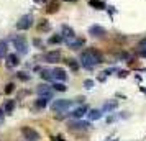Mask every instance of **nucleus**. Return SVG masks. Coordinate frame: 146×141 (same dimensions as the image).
I'll return each mask as SVG.
<instances>
[{"instance_id":"nucleus-1","label":"nucleus","mask_w":146,"mask_h":141,"mask_svg":"<svg viewBox=\"0 0 146 141\" xmlns=\"http://www.w3.org/2000/svg\"><path fill=\"white\" fill-rule=\"evenodd\" d=\"M104 62V56L100 54V51L94 49V48H89L86 51L80 53V66L86 67V69H94L97 64H102Z\"/></svg>"},{"instance_id":"nucleus-2","label":"nucleus","mask_w":146,"mask_h":141,"mask_svg":"<svg viewBox=\"0 0 146 141\" xmlns=\"http://www.w3.org/2000/svg\"><path fill=\"white\" fill-rule=\"evenodd\" d=\"M72 107H74V100H69V99H58L51 103V110L56 112V113H64Z\"/></svg>"},{"instance_id":"nucleus-3","label":"nucleus","mask_w":146,"mask_h":141,"mask_svg":"<svg viewBox=\"0 0 146 141\" xmlns=\"http://www.w3.org/2000/svg\"><path fill=\"white\" fill-rule=\"evenodd\" d=\"M12 43H13V46L18 54H21V56H27L28 54V41L25 36H21V34L12 36Z\"/></svg>"},{"instance_id":"nucleus-4","label":"nucleus","mask_w":146,"mask_h":141,"mask_svg":"<svg viewBox=\"0 0 146 141\" xmlns=\"http://www.w3.org/2000/svg\"><path fill=\"white\" fill-rule=\"evenodd\" d=\"M33 26V17L28 13V15H23L20 20L17 21V30H20V31H25V30H30V28Z\"/></svg>"},{"instance_id":"nucleus-5","label":"nucleus","mask_w":146,"mask_h":141,"mask_svg":"<svg viewBox=\"0 0 146 141\" xmlns=\"http://www.w3.org/2000/svg\"><path fill=\"white\" fill-rule=\"evenodd\" d=\"M21 134H23V138L28 141H40V133L31 126H23L21 128Z\"/></svg>"},{"instance_id":"nucleus-6","label":"nucleus","mask_w":146,"mask_h":141,"mask_svg":"<svg viewBox=\"0 0 146 141\" xmlns=\"http://www.w3.org/2000/svg\"><path fill=\"white\" fill-rule=\"evenodd\" d=\"M67 128L69 130H76V131H87L90 128V123L89 121H82V120H76L67 123Z\"/></svg>"},{"instance_id":"nucleus-7","label":"nucleus","mask_w":146,"mask_h":141,"mask_svg":"<svg viewBox=\"0 0 146 141\" xmlns=\"http://www.w3.org/2000/svg\"><path fill=\"white\" fill-rule=\"evenodd\" d=\"M87 112H89V107L87 105H79L77 108H74L72 112L69 113V117L74 118V120H82V117L87 115Z\"/></svg>"},{"instance_id":"nucleus-8","label":"nucleus","mask_w":146,"mask_h":141,"mask_svg":"<svg viewBox=\"0 0 146 141\" xmlns=\"http://www.w3.org/2000/svg\"><path fill=\"white\" fill-rule=\"evenodd\" d=\"M51 74H53V81L66 82V79H67V72H66V69H62V67H54L51 71Z\"/></svg>"},{"instance_id":"nucleus-9","label":"nucleus","mask_w":146,"mask_h":141,"mask_svg":"<svg viewBox=\"0 0 146 141\" xmlns=\"http://www.w3.org/2000/svg\"><path fill=\"white\" fill-rule=\"evenodd\" d=\"M36 94L40 95V97H46V99H53V89L49 87V85H46V84H41V85H38L36 87Z\"/></svg>"},{"instance_id":"nucleus-10","label":"nucleus","mask_w":146,"mask_h":141,"mask_svg":"<svg viewBox=\"0 0 146 141\" xmlns=\"http://www.w3.org/2000/svg\"><path fill=\"white\" fill-rule=\"evenodd\" d=\"M61 36H62L66 41H71V40L76 38V31H74L72 26H69V25H62V26H61Z\"/></svg>"},{"instance_id":"nucleus-11","label":"nucleus","mask_w":146,"mask_h":141,"mask_svg":"<svg viewBox=\"0 0 146 141\" xmlns=\"http://www.w3.org/2000/svg\"><path fill=\"white\" fill-rule=\"evenodd\" d=\"M89 34L92 38H102V36L107 34V30L104 26H100V25H92V26L89 28Z\"/></svg>"},{"instance_id":"nucleus-12","label":"nucleus","mask_w":146,"mask_h":141,"mask_svg":"<svg viewBox=\"0 0 146 141\" xmlns=\"http://www.w3.org/2000/svg\"><path fill=\"white\" fill-rule=\"evenodd\" d=\"M43 59L46 61V62H49V64H54V62L61 61V51H58V49H54V51H48V53L44 54Z\"/></svg>"},{"instance_id":"nucleus-13","label":"nucleus","mask_w":146,"mask_h":141,"mask_svg":"<svg viewBox=\"0 0 146 141\" xmlns=\"http://www.w3.org/2000/svg\"><path fill=\"white\" fill-rule=\"evenodd\" d=\"M5 58H7L5 64H7V67H10V69H13V67H17L18 64H20V58H18V54H17V53L7 54Z\"/></svg>"},{"instance_id":"nucleus-14","label":"nucleus","mask_w":146,"mask_h":141,"mask_svg":"<svg viewBox=\"0 0 146 141\" xmlns=\"http://www.w3.org/2000/svg\"><path fill=\"white\" fill-rule=\"evenodd\" d=\"M117 108H118V100H107L100 110H102L104 113H112L113 110H117Z\"/></svg>"},{"instance_id":"nucleus-15","label":"nucleus","mask_w":146,"mask_h":141,"mask_svg":"<svg viewBox=\"0 0 146 141\" xmlns=\"http://www.w3.org/2000/svg\"><path fill=\"white\" fill-rule=\"evenodd\" d=\"M66 44L71 48V49H79V48H82L84 44H86V40H84V38H77V36H76L74 40L66 41Z\"/></svg>"},{"instance_id":"nucleus-16","label":"nucleus","mask_w":146,"mask_h":141,"mask_svg":"<svg viewBox=\"0 0 146 141\" xmlns=\"http://www.w3.org/2000/svg\"><path fill=\"white\" fill-rule=\"evenodd\" d=\"M102 115H104V112H102L100 108H92V110H89V112H87L89 120H100V118H102Z\"/></svg>"},{"instance_id":"nucleus-17","label":"nucleus","mask_w":146,"mask_h":141,"mask_svg":"<svg viewBox=\"0 0 146 141\" xmlns=\"http://www.w3.org/2000/svg\"><path fill=\"white\" fill-rule=\"evenodd\" d=\"M48 100H49V99H46V97H38V99L35 100V108H36V110H44V108L48 107Z\"/></svg>"},{"instance_id":"nucleus-18","label":"nucleus","mask_w":146,"mask_h":141,"mask_svg":"<svg viewBox=\"0 0 146 141\" xmlns=\"http://www.w3.org/2000/svg\"><path fill=\"white\" fill-rule=\"evenodd\" d=\"M15 107H17V102L15 100H7L3 103V108L2 110H3V113H12L15 110Z\"/></svg>"},{"instance_id":"nucleus-19","label":"nucleus","mask_w":146,"mask_h":141,"mask_svg":"<svg viewBox=\"0 0 146 141\" xmlns=\"http://www.w3.org/2000/svg\"><path fill=\"white\" fill-rule=\"evenodd\" d=\"M66 64L71 67V69H72L74 72H77V71H79V67H80V64H79L76 59H74V58H67V59H66Z\"/></svg>"},{"instance_id":"nucleus-20","label":"nucleus","mask_w":146,"mask_h":141,"mask_svg":"<svg viewBox=\"0 0 146 141\" xmlns=\"http://www.w3.org/2000/svg\"><path fill=\"white\" fill-rule=\"evenodd\" d=\"M48 13H56V12H58V10H59V3H58V2H56V0H51V2H49V3H48Z\"/></svg>"},{"instance_id":"nucleus-21","label":"nucleus","mask_w":146,"mask_h":141,"mask_svg":"<svg viewBox=\"0 0 146 141\" xmlns=\"http://www.w3.org/2000/svg\"><path fill=\"white\" fill-rule=\"evenodd\" d=\"M40 75H41V79H44V81H48V82L53 81V74H51V71H49V69H41Z\"/></svg>"},{"instance_id":"nucleus-22","label":"nucleus","mask_w":146,"mask_h":141,"mask_svg":"<svg viewBox=\"0 0 146 141\" xmlns=\"http://www.w3.org/2000/svg\"><path fill=\"white\" fill-rule=\"evenodd\" d=\"M53 90H56V92H66V84L64 82H58V81H54V84H53Z\"/></svg>"},{"instance_id":"nucleus-23","label":"nucleus","mask_w":146,"mask_h":141,"mask_svg":"<svg viewBox=\"0 0 146 141\" xmlns=\"http://www.w3.org/2000/svg\"><path fill=\"white\" fill-rule=\"evenodd\" d=\"M62 41H64V38L61 36V33H58V34H53L48 43H49V44H59V43H62Z\"/></svg>"},{"instance_id":"nucleus-24","label":"nucleus","mask_w":146,"mask_h":141,"mask_svg":"<svg viewBox=\"0 0 146 141\" xmlns=\"http://www.w3.org/2000/svg\"><path fill=\"white\" fill-rule=\"evenodd\" d=\"M89 5H90V7H95L97 10H104V8H105V3L100 2V0H90Z\"/></svg>"},{"instance_id":"nucleus-25","label":"nucleus","mask_w":146,"mask_h":141,"mask_svg":"<svg viewBox=\"0 0 146 141\" xmlns=\"http://www.w3.org/2000/svg\"><path fill=\"white\" fill-rule=\"evenodd\" d=\"M7 49H8V43L3 40H0V58L2 56H7Z\"/></svg>"},{"instance_id":"nucleus-26","label":"nucleus","mask_w":146,"mask_h":141,"mask_svg":"<svg viewBox=\"0 0 146 141\" xmlns=\"http://www.w3.org/2000/svg\"><path fill=\"white\" fill-rule=\"evenodd\" d=\"M17 77H18L20 81H23V82H28L30 79H31V75L27 74V72H17Z\"/></svg>"},{"instance_id":"nucleus-27","label":"nucleus","mask_w":146,"mask_h":141,"mask_svg":"<svg viewBox=\"0 0 146 141\" xmlns=\"http://www.w3.org/2000/svg\"><path fill=\"white\" fill-rule=\"evenodd\" d=\"M33 46L36 48V49H43L44 44H43V41H41L40 38H35V40H33Z\"/></svg>"},{"instance_id":"nucleus-28","label":"nucleus","mask_w":146,"mask_h":141,"mask_svg":"<svg viewBox=\"0 0 146 141\" xmlns=\"http://www.w3.org/2000/svg\"><path fill=\"white\" fill-rule=\"evenodd\" d=\"M13 90H15V84L13 82H8L7 85H5V90H3V92H5V94H12Z\"/></svg>"},{"instance_id":"nucleus-29","label":"nucleus","mask_w":146,"mask_h":141,"mask_svg":"<svg viewBox=\"0 0 146 141\" xmlns=\"http://www.w3.org/2000/svg\"><path fill=\"white\" fill-rule=\"evenodd\" d=\"M94 85H95V82H94L92 79H86V81H84V87L89 89V90H90V89H94Z\"/></svg>"},{"instance_id":"nucleus-30","label":"nucleus","mask_w":146,"mask_h":141,"mask_svg":"<svg viewBox=\"0 0 146 141\" xmlns=\"http://www.w3.org/2000/svg\"><path fill=\"white\" fill-rule=\"evenodd\" d=\"M49 28H51L49 26V23H48L46 20H43V23L40 25V30H43V31H49Z\"/></svg>"},{"instance_id":"nucleus-31","label":"nucleus","mask_w":146,"mask_h":141,"mask_svg":"<svg viewBox=\"0 0 146 141\" xmlns=\"http://www.w3.org/2000/svg\"><path fill=\"white\" fill-rule=\"evenodd\" d=\"M51 141H66L62 134H56V136H51Z\"/></svg>"},{"instance_id":"nucleus-32","label":"nucleus","mask_w":146,"mask_h":141,"mask_svg":"<svg viewBox=\"0 0 146 141\" xmlns=\"http://www.w3.org/2000/svg\"><path fill=\"white\" fill-rule=\"evenodd\" d=\"M117 118H118V117L112 115V117H108V118H107V123H113V121H117Z\"/></svg>"},{"instance_id":"nucleus-33","label":"nucleus","mask_w":146,"mask_h":141,"mask_svg":"<svg viewBox=\"0 0 146 141\" xmlns=\"http://www.w3.org/2000/svg\"><path fill=\"white\" fill-rule=\"evenodd\" d=\"M128 75V71H118V77H126Z\"/></svg>"},{"instance_id":"nucleus-34","label":"nucleus","mask_w":146,"mask_h":141,"mask_svg":"<svg viewBox=\"0 0 146 141\" xmlns=\"http://www.w3.org/2000/svg\"><path fill=\"white\" fill-rule=\"evenodd\" d=\"M139 56H141V58H146V48H141V49H139Z\"/></svg>"},{"instance_id":"nucleus-35","label":"nucleus","mask_w":146,"mask_h":141,"mask_svg":"<svg viewBox=\"0 0 146 141\" xmlns=\"http://www.w3.org/2000/svg\"><path fill=\"white\" fill-rule=\"evenodd\" d=\"M139 48H146V38L139 41Z\"/></svg>"},{"instance_id":"nucleus-36","label":"nucleus","mask_w":146,"mask_h":141,"mask_svg":"<svg viewBox=\"0 0 146 141\" xmlns=\"http://www.w3.org/2000/svg\"><path fill=\"white\" fill-rule=\"evenodd\" d=\"M0 117H3V110L2 108H0Z\"/></svg>"},{"instance_id":"nucleus-37","label":"nucleus","mask_w":146,"mask_h":141,"mask_svg":"<svg viewBox=\"0 0 146 141\" xmlns=\"http://www.w3.org/2000/svg\"><path fill=\"white\" fill-rule=\"evenodd\" d=\"M64 2H72L74 3V2H77V0H64Z\"/></svg>"},{"instance_id":"nucleus-38","label":"nucleus","mask_w":146,"mask_h":141,"mask_svg":"<svg viewBox=\"0 0 146 141\" xmlns=\"http://www.w3.org/2000/svg\"><path fill=\"white\" fill-rule=\"evenodd\" d=\"M112 141H118V140H112Z\"/></svg>"},{"instance_id":"nucleus-39","label":"nucleus","mask_w":146,"mask_h":141,"mask_svg":"<svg viewBox=\"0 0 146 141\" xmlns=\"http://www.w3.org/2000/svg\"><path fill=\"white\" fill-rule=\"evenodd\" d=\"M44 2H46V0H44Z\"/></svg>"}]
</instances>
